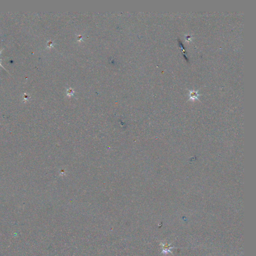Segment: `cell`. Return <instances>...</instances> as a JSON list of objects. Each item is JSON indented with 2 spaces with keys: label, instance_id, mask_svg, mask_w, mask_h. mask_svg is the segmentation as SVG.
<instances>
[{
  "label": "cell",
  "instance_id": "obj_1",
  "mask_svg": "<svg viewBox=\"0 0 256 256\" xmlns=\"http://www.w3.org/2000/svg\"><path fill=\"white\" fill-rule=\"evenodd\" d=\"M199 96V93L196 91H191L190 93V99L194 100L196 99H198V98Z\"/></svg>",
  "mask_w": 256,
  "mask_h": 256
},
{
  "label": "cell",
  "instance_id": "obj_3",
  "mask_svg": "<svg viewBox=\"0 0 256 256\" xmlns=\"http://www.w3.org/2000/svg\"><path fill=\"white\" fill-rule=\"evenodd\" d=\"M3 49H2V50H1V51H0V54H1V53H2V51H3ZM0 60H1V59H0ZM0 66H2V67H3V68H4V69H5V70H6V69H5V68H4V67H3V66H2V64H1V63H0Z\"/></svg>",
  "mask_w": 256,
  "mask_h": 256
},
{
  "label": "cell",
  "instance_id": "obj_2",
  "mask_svg": "<svg viewBox=\"0 0 256 256\" xmlns=\"http://www.w3.org/2000/svg\"><path fill=\"white\" fill-rule=\"evenodd\" d=\"M186 39L187 41H190L191 39V36H189V35H188V36H186Z\"/></svg>",
  "mask_w": 256,
  "mask_h": 256
}]
</instances>
